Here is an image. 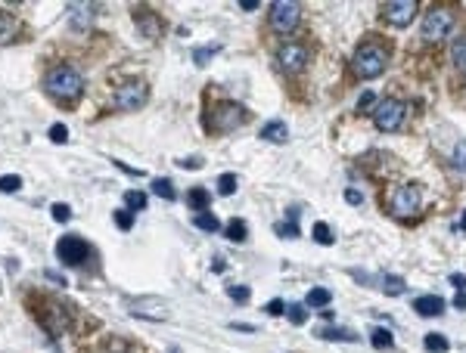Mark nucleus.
<instances>
[{"label": "nucleus", "instance_id": "obj_1", "mask_svg": "<svg viewBox=\"0 0 466 353\" xmlns=\"http://www.w3.org/2000/svg\"><path fill=\"white\" fill-rule=\"evenodd\" d=\"M44 87H47V93H50V97L72 103V99L81 97V90H84V78L78 75L72 66H56V68H50V72H47Z\"/></svg>", "mask_w": 466, "mask_h": 353}, {"label": "nucleus", "instance_id": "obj_2", "mask_svg": "<svg viewBox=\"0 0 466 353\" xmlns=\"http://www.w3.org/2000/svg\"><path fill=\"white\" fill-rule=\"evenodd\" d=\"M352 66H354V72L361 75V78H379L386 72V66H388V50L383 44H364L361 50L354 53V59H352Z\"/></svg>", "mask_w": 466, "mask_h": 353}, {"label": "nucleus", "instance_id": "obj_3", "mask_svg": "<svg viewBox=\"0 0 466 353\" xmlns=\"http://www.w3.org/2000/svg\"><path fill=\"white\" fill-rule=\"evenodd\" d=\"M243 121H246V112H243V106H237V103L215 106V112L208 115V128H212L215 133H230V130H237Z\"/></svg>", "mask_w": 466, "mask_h": 353}, {"label": "nucleus", "instance_id": "obj_4", "mask_svg": "<svg viewBox=\"0 0 466 353\" xmlns=\"http://www.w3.org/2000/svg\"><path fill=\"white\" fill-rule=\"evenodd\" d=\"M56 257L66 266H81L90 257V245L84 239H78V235H62L56 242Z\"/></svg>", "mask_w": 466, "mask_h": 353}, {"label": "nucleus", "instance_id": "obj_5", "mask_svg": "<svg viewBox=\"0 0 466 353\" xmlns=\"http://www.w3.org/2000/svg\"><path fill=\"white\" fill-rule=\"evenodd\" d=\"M419 205H423V192H419V186H414V183H404L392 192V211L398 217H414L419 211Z\"/></svg>", "mask_w": 466, "mask_h": 353}, {"label": "nucleus", "instance_id": "obj_6", "mask_svg": "<svg viewBox=\"0 0 466 353\" xmlns=\"http://www.w3.org/2000/svg\"><path fill=\"white\" fill-rule=\"evenodd\" d=\"M404 103H398V99H386L379 109H373V121H376V128L379 130H386V133H392V130H398L401 128V121H404Z\"/></svg>", "mask_w": 466, "mask_h": 353}, {"label": "nucleus", "instance_id": "obj_7", "mask_svg": "<svg viewBox=\"0 0 466 353\" xmlns=\"http://www.w3.org/2000/svg\"><path fill=\"white\" fill-rule=\"evenodd\" d=\"M146 103V84L143 81H128L115 90V106L124 109V112H134Z\"/></svg>", "mask_w": 466, "mask_h": 353}, {"label": "nucleus", "instance_id": "obj_8", "mask_svg": "<svg viewBox=\"0 0 466 353\" xmlns=\"http://www.w3.org/2000/svg\"><path fill=\"white\" fill-rule=\"evenodd\" d=\"M295 22H299V4H289V0H277V4H270V25L277 31H283V35H289L295 28Z\"/></svg>", "mask_w": 466, "mask_h": 353}, {"label": "nucleus", "instance_id": "obj_9", "mask_svg": "<svg viewBox=\"0 0 466 353\" xmlns=\"http://www.w3.org/2000/svg\"><path fill=\"white\" fill-rule=\"evenodd\" d=\"M450 22H454V16H450V10H432L429 16H426L423 22V37L426 41H441V37L450 31Z\"/></svg>", "mask_w": 466, "mask_h": 353}, {"label": "nucleus", "instance_id": "obj_10", "mask_svg": "<svg viewBox=\"0 0 466 353\" xmlns=\"http://www.w3.org/2000/svg\"><path fill=\"white\" fill-rule=\"evenodd\" d=\"M280 66H283V72H301L308 66V50L301 44H286L280 50Z\"/></svg>", "mask_w": 466, "mask_h": 353}, {"label": "nucleus", "instance_id": "obj_11", "mask_svg": "<svg viewBox=\"0 0 466 353\" xmlns=\"http://www.w3.org/2000/svg\"><path fill=\"white\" fill-rule=\"evenodd\" d=\"M414 13H417V4H414V0H395V4H388V6H386V19L392 22L395 28L410 25Z\"/></svg>", "mask_w": 466, "mask_h": 353}, {"label": "nucleus", "instance_id": "obj_12", "mask_svg": "<svg viewBox=\"0 0 466 353\" xmlns=\"http://www.w3.org/2000/svg\"><path fill=\"white\" fill-rule=\"evenodd\" d=\"M414 310H417V316H441L445 313V297H438V295H419L414 297Z\"/></svg>", "mask_w": 466, "mask_h": 353}, {"label": "nucleus", "instance_id": "obj_13", "mask_svg": "<svg viewBox=\"0 0 466 353\" xmlns=\"http://www.w3.org/2000/svg\"><path fill=\"white\" fill-rule=\"evenodd\" d=\"M93 19V6L90 4H68V22H72L75 31H88Z\"/></svg>", "mask_w": 466, "mask_h": 353}, {"label": "nucleus", "instance_id": "obj_14", "mask_svg": "<svg viewBox=\"0 0 466 353\" xmlns=\"http://www.w3.org/2000/svg\"><path fill=\"white\" fill-rule=\"evenodd\" d=\"M261 140H270V143H286L289 140V128L283 121H270L261 128Z\"/></svg>", "mask_w": 466, "mask_h": 353}, {"label": "nucleus", "instance_id": "obj_15", "mask_svg": "<svg viewBox=\"0 0 466 353\" xmlns=\"http://www.w3.org/2000/svg\"><path fill=\"white\" fill-rule=\"evenodd\" d=\"M146 192H140V190H128L124 192V208L131 211V214H137V211H143L146 208Z\"/></svg>", "mask_w": 466, "mask_h": 353}, {"label": "nucleus", "instance_id": "obj_16", "mask_svg": "<svg viewBox=\"0 0 466 353\" xmlns=\"http://www.w3.org/2000/svg\"><path fill=\"white\" fill-rule=\"evenodd\" d=\"M314 335L323 341H357V335L348 332V328H321V332H314Z\"/></svg>", "mask_w": 466, "mask_h": 353}, {"label": "nucleus", "instance_id": "obj_17", "mask_svg": "<svg viewBox=\"0 0 466 353\" xmlns=\"http://www.w3.org/2000/svg\"><path fill=\"white\" fill-rule=\"evenodd\" d=\"M370 344H373L376 350H388V347H395V335L388 332V328H373Z\"/></svg>", "mask_w": 466, "mask_h": 353}, {"label": "nucleus", "instance_id": "obj_18", "mask_svg": "<svg viewBox=\"0 0 466 353\" xmlns=\"http://www.w3.org/2000/svg\"><path fill=\"white\" fill-rule=\"evenodd\" d=\"M333 301V295L330 292H326V288H311V292H308V297H305V307H326V304H330Z\"/></svg>", "mask_w": 466, "mask_h": 353}, {"label": "nucleus", "instance_id": "obj_19", "mask_svg": "<svg viewBox=\"0 0 466 353\" xmlns=\"http://www.w3.org/2000/svg\"><path fill=\"white\" fill-rule=\"evenodd\" d=\"M193 226H199L205 233H217V217L212 211H199V214H193Z\"/></svg>", "mask_w": 466, "mask_h": 353}, {"label": "nucleus", "instance_id": "obj_20", "mask_svg": "<svg viewBox=\"0 0 466 353\" xmlns=\"http://www.w3.org/2000/svg\"><path fill=\"white\" fill-rule=\"evenodd\" d=\"M186 202H190V208H196V214H199V211L208 208V202H212V192H208V190H190Z\"/></svg>", "mask_w": 466, "mask_h": 353}, {"label": "nucleus", "instance_id": "obj_21", "mask_svg": "<svg viewBox=\"0 0 466 353\" xmlns=\"http://www.w3.org/2000/svg\"><path fill=\"white\" fill-rule=\"evenodd\" d=\"M423 344H426V350H429V353H445V350L450 347L448 338H445V335H438V332H429Z\"/></svg>", "mask_w": 466, "mask_h": 353}, {"label": "nucleus", "instance_id": "obj_22", "mask_svg": "<svg viewBox=\"0 0 466 353\" xmlns=\"http://www.w3.org/2000/svg\"><path fill=\"white\" fill-rule=\"evenodd\" d=\"M153 192L159 195V199H165V202H174V199H177L174 186H171L168 180H162V177H159V180H153Z\"/></svg>", "mask_w": 466, "mask_h": 353}, {"label": "nucleus", "instance_id": "obj_23", "mask_svg": "<svg viewBox=\"0 0 466 353\" xmlns=\"http://www.w3.org/2000/svg\"><path fill=\"white\" fill-rule=\"evenodd\" d=\"M246 235H249V226L239 221V217L227 223V239H230V242H246Z\"/></svg>", "mask_w": 466, "mask_h": 353}, {"label": "nucleus", "instance_id": "obj_24", "mask_svg": "<svg viewBox=\"0 0 466 353\" xmlns=\"http://www.w3.org/2000/svg\"><path fill=\"white\" fill-rule=\"evenodd\" d=\"M450 59H454L457 68H466V37H457L454 47H450Z\"/></svg>", "mask_w": 466, "mask_h": 353}, {"label": "nucleus", "instance_id": "obj_25", "mask_svg": "<svg viewBox=\"0 0 466 353\" xmlns=\"http://www.w3.org/2000/svg\"><path fill=\"white\" fill-rule=\"evenodd\" d=\"M22 190V177L19 174H4L0 177V192H19Z\"/></svg>", "mask_w": 466, "mask_h": 353}, {"label": "nucleus", "instance_id": "obj_26", "mask_svg": "<svg viewBox=\"0 0 466 353\" xmlns=\"http://www.w3.org/2000/svg\"><path fill=\"white\" fill-rule=\"evenodd\" d=\"M217 192H221V195L237 192V174H221V177H217Z\"/></svg>", "mask_w": 466, "mask_h": 353}, {"label": "nucleus", "instance_id": "obj_27", "mask_svg": "<svg viewBox=\"0 0 466 353\" xmlns=\"http://www.w3.org/2000/svg\"><path fill=\"white\" fill-rule=\"evenodd\" d=\"M311 235H314V242H321V245H333V242H336L333 239V230L326 223H314V233Z\"/></svg>", "mask_w": 466, "mask_h": 353}, {"label": "nucleus", "instance_id": "obj_28", "mask_svg": "<svg viewBox=\"0 0 466 353\" xmlns=\"http://www.w3.org/2000/svg\"><path fill=\"white\" fill-rule=\"evenodd\" d=\"M221 50V44H208V47H199V50H193V59H196V66H205L208 56H215V53Z\"/></svg>", "mask_w": 466, "mask_h": 353}, {"label": "nucleus", "instance_id": "obj_29", "mask_svg": "<svg viewBox=\"0 0 466 353\" xmlns=\"http://www.w3.org/2000/svg\"><path fill=\"white\" fill-rule=\"evenodd\" d=\"M383 282H386V285H383V292H386V295H404V288H407L401 276H386Z\"/></svg>", "mask_w": 466, "mask_h": 353}, {"label": "nucleus", "instance_id": "obj_30", "mask_svg": "<svg viewBox=\"0 0 466 353\" xmlns=\"http://www.w3.org/2000/svg\"><path fill=\"white\" fill-rule=\"evenodd\" d=\"M286 316H289L295 326H305V323H308V310H305V304H292V307L286 310Z\"/></svg>", "mask_w": 466, "mask_h": 353}, {"label": "nucleus", "instance_id": "obj_31", "mask_svg": "<svg viewBox=\"0 0 466 353\" xmlns=\"http://www.w3.org/2000/svg\"><path fill=\"white\" fill-rule=\"evenodd\" d=\"M53 221H56V223H68V221H72V208H68L66 202H56V205H53Z\"/></svg>", "mask_w": 466, "mask_h": 353}, {"label": "nucleus", "instance_id": "obj_32", "mask_svg": "<svg viewBox=\"0 0 466 353\" xmlns=\"http://www.w3.org/2000/svg\"><path fill=\"white\" fill-rule=\"evenodd\" d=\"M227 295H230V301H237V304H246L249 297H252V292H249L246 285H230Z\"/></svg>", "mask_w": 466, "mask_h": 353}, {"label": "nucleus", "instance_id": "obj_33", "mask_svg": "<svg viewBox=\"0 0 466 353\" xmlns=\"http://www.w3.org/2000/svg\"><path fill=\"white\" fill-rule=\"evenodd\" d=\"M277 235L280 239H295V235H299V223H277Z\"/></svg>", "mask_w": 466, "mask_h": 353}, {"label": "nucleus", "instance_id": "obj_34", "mask_svg": "<svg viewBox=\"0 0 466 353\" xmlns=\"http://www.w3.org/2000/svg\"><path fill=\"white\" fill-rule=\"evenodd\" d=\"M137 22H140V28H143V25H146V31H150V37H155V35H159V22H155V19H153V16H150V13H143V16H137Z\"/></svg>", "mask_w": 466, "mask_h": 353}, {"label": "nucleus", "instance_id": "obj_35", "mask_svg": "<svg viewBox=\"0 0 466 353\" xmlns=\"http://www.w3.org/2000/svg\"><path fill=\"white\" fill-rule=\"evenodd\" d=\"M115 223H119L121 230H131V226H134V214H131L128 208H124V211H115Z\"/></svg>", "mask_w": 466, "mask_h": 353}, {"label": "nucleus", "instance_id": "obj_36", "mask_svg": "<svg viewBox=\"0 0 466 353\" xmlns=\"http://www.w3.org/2000/svg\"><path fill=\"white\" fill-rule=\"evenodd\" d=\"M454 168L466 171V143H457V149H454Z\"/></svg>", "mask_w": 466, "mask_h": 353}, {"label": "nucleus", "instance_id": "obj_37", "mask_svg": "<svg viewBox=\"0 0 466 353\" xmlns=\"http://www.w3.org/2000/svg\"><path fill=\"white\" fill-rule=\"evenodd\" d=\"M50 140H53V143H66V140H68L66 124H53V128H50Z\"/></svg>", "mask_w": 466, "mask_h": 353}, {"label": "nucleus", "instance_id": "obj_38", "mask_svg": "<svg viewBox=\"0 0 466 353\" xmlns=\"http://www.w3.org/2000/svg\"><path fill=\"white\" fill-rule=\"evenodd\" d=\"M373 103H376V93L367 90V93H361V99H357V109H361V112H367Z\"/></svg>", "mask_w": 466, "mask_h": 353}, {"label": "nucleus", "instance_id": "obj_39", "mask_svg": "<svg viewBox=\"0 0 466 353\" xmlns=\"http://www.w3.org/2000/svg\"><path fill=\"white\" fill-rule=\"evenodd\" d=\"M264 310H268L270 316H280V313H286V304L280 301V297H274V301H270V304H268V307H264Z\"/></svg>", "mask_w": 466, "mask_h": 353}, {"label": "nucleus", "instance_id": "obj_40", "mask_svg": "<svg viewBox=\"0 0 466 353\" xmlns=\"http://www.w3.org/2000/svg\"><path fill=\"white\" fill-rule=\"evenodd\" d=\"M177 164H181V168H202V164H205V161H202L199 155H193V159H181Z\"/></svg>", "mask_w": 466, "mask_h": 353}, {"label": "nucleus", "instance_id": "obj_41", "mask_svg": "<svg viewBox=\"0 0 466 353\" xmlns=\"http://www.w3.org/2000/svg\"><path fill=\"white\" fill-rule=\"evenodd\" d=\"M450 285H454L457 292H463V288H466V276H463V273H454V276H450Z\"/></svg>", "mask_w": 466, "mask_h": 353}, {"label": "nucleus", "instance_id": "obj_42", "mask_svg": "<svg viewBox=\"0 0 466 353\" xmlns=\"http://www.w3.org/2000/svg\"><path fill=\"white\" fill-rule=\"evenodd\" d=\"M345 199L352 202V205H361V202H364V195L357 192V190H348V192H345Z\"/></svg>", "mask_w": 466, "mask_h": 353}, {"label": "nucleus", "instance_id": "obj_43", "mask_svg": "<svg viewBox=\"0 0 466 353\" xmlns=\"http://www.w3.org/2000/svg\"><path fill=\"white\" fill-rule=\"evenodd\" d=\"M454 307H457V310H466V295H463V292H457V297H454Z\"/></svg>", "mask_w": 466, "mask_h": 353}, {"label": "nucleus", "instance_id": "obj_44", "mask_svg": "<svg viewBox=\"0 0 466 353\" xmlns=\"http://www.w3.org/2000/svg\"><path fill=\"white\" fill-rule=\"evenodd\" d=\"M230 328H233V332H246V335H252V332H255V326H239V323H233Z\"/></svg>", "mask_w": 466, "mask_h": 353}, {"label": "nucleus", "instance_id": "obj_45", "mask_svg": "<svg viewBox=\"0 0 466 353\" xmlns=\"http://www.w3.org/2000/svg\"><path fill=\"white\" fill-rule=\"evenodd\" d=\"M457 230H460V233H463V230H466V214H463V217H460V223H457Z\"/></svg>", "mask_w": 466, "mask_h": 353}]
</instances>
